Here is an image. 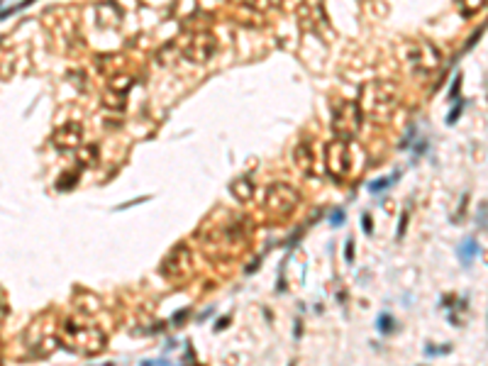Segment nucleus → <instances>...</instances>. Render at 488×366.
Here are the masks:
<instances>
[{
  "instance_id": "nucleus-1",
  "label": "nucleus",
  "mask_w": 488,
  "mask_h": 366,
  "mask_svg": "<svg viewBox=\"0 0 488 366\" xmlns=\"http://www.w3.org/2000/svg\"><path fill=\"white\" fill-rule=\"evenodd\" d=\"M64 332H66V344L74 349V351H81V354H98L100 349L105 347V334L100 332L93 325H78L76 320H69L64 325Z\"/></svg>"
},
{
  "instance_id": "nucleus-2",
  "label": "nucleus",
  "mask_w": 488,
  "mask_h": 366,
  "mask_svg": "<svg viewBox=\"0 0 488 366\" xmlns=\"http://www.w3.org/2000/svg\"><path fill=\"white\" fill-rule=\"evenodd\" d=\"M395 100H398V91H395L393 83H369L364 91H361V100L357 105L364 112H371V115H388L395 108Z\"/></svg>"
},
{
  "instance_id": "nucleus-3",
  "label": "nucleus",
  "mask_w": 488,
  "mask_h": 366,
  "mask_svg": "<svg viewBox=\"0 0 488 366\" xmlns=\"http://www.w3.org/2000/svg\"><path fill=\"white\" fill-rule=\"evenodd\" d=\"M361 127V110L352 100H339L332 105V129L342 142L352 139Z\"/></svg>"
},
{
  "instance_id": "nucleus-4",
  "label": "nucleus",
  "mask_w": 488,
  "mask_h": 366,
  "mask_svg": "<svg viewBox=\"0 0 488 366\" xmlns=\"http://www.w3.org/2000/svg\"><path fill=\"white\" fill-rule=\"evenodd\" d=\"M301 203V193L291 186V183H274L269 186L266 191V210L276 218H283V215H291Z\"/></svg>"
},
{
  "instance_id": "nucleus-5",
  "label": "nucleus",
  "mask_w": 488,
  "mask_h": 366,
  "mask_svg": "<svg viewBox=\"0 0 488 366\" xmlns=\"http://www.w3.org/2000/svg\"><path fill=\"white\" fill-rule=\"evenodd\" d=\"M325 168L327 173L335 178V181H342L347 178L349 168H352V156H349V146L347 142L342 139H335L325 146Z\"/></svg>"
},
{
  "instance_id": "nucleus-6",
  "label": "nucleus",
  "mask_w": 488,
  "mask_h": 366,
  "mask_svg": "<svg viewBox=\"0 0 488 366\" xmlns=\"http://www.w3.org/2000/svg\"><path fill=\"white\" fill-rule=\"evenodd\" d=\"M181 52L190 64H207L217 52V39L210 32H195L186 39V47Z\"/></svg>"
},
{
  "instance_id": "nucleus-7",
  "label": "nucleus",
  "mask_w": 488,
  "mask_h": 366,
  "mask_svg": "<svg viewBox=\"0 0 488 366\" xmlns=\"http://www.w3.org/2000/svg\"><path fill=\"white\" fill-rule=\"evenodd\" d=\"M81 137H83V129L78 122H66L52 134V142L59 149H76L81 144Z\"/></svg>"
},
{
  "instance_id": "nucleus-8",
  "label": "nucleus",
  "mask_w": 488,
  "mask_h": 366,
  "mask_svg": "<svg viewBox=\"0 0 488 366\" xmlns=\"http://www.w3.org/2000/svg\"><path fill=\"white\" fill-rule=\"evenodd\" d=\"M229 193L234 196V201L249 203L254 198V183L249 178H237L234 183H229Z\"/></svg>"
},
{
  "instance_id": "nucleus-9",
  "label": "nucleus",
  "mask_w": 488,
  "mask_h": 366,
  "mask_svg": "<svg viewBox=\"0 0 488 366\" xmlns=\"http://www.w3.org/2000/svg\"><path fill=\"white\" fill-rule=\"evenodd\" d=\"M296 164L301 166L305 173H313V151H310V144H301L296 146Z\"/></svg>"
},
{
  "instance_id": "nucleus-10",
  "label": "nucleus",
  "mask_w": 488,
  "mask_h": 366,
  "mask_svg": "<svg viewBox=\"0 0 488 366\" xmlns=\"http://www.w3.org/2000/svg\"><path fill=\"white\" fill-rule=\"evenodd\" d=\"M478 256V244L473 242V239H464L461 244H459V259H461V264L464 266H471V261Z\"/></svg>"
},
{
  "instance_id": "nucleus-11",
  "label": "nucleus",
  "mask_w": 488,
  "mask_h": 366,
  "mask_svg": "<svg viewBox=\"0 0 488 366\" xmlns=\"http://www.w3.org/2000/svg\"><path fill=\"white\" fill-rule=\"evenodd\" d=\"M378 329H381L383 334H388V332H393V329H395V320H393V315H388V312H383V315L378 317Z\"/></svg>"
},
{
  "instance_id": "nucleus-12",
  "label": "nucleus",
  "mask_w": 488,
  "mask_h": 366,
  "mask_svg": "<svg viewBox=\"0 0 488 366\" xmlns=\"http://www.w3.org/2000/svg\"><path fill=\"white\" fill-rule=\"evenodd\" d=\"M110 86H113V91H117L120 95H122L125 91H130L132 78H130V76H120V78H113V83H110Z\"/></svg>"
},
{
  "instance_id": "nucleus-13",
  "label": "nucleus",
  "mask_w": 488,
  "mask_h": 366,
  "mask_svg": "<svg viewBox=\"0 0 488 366\" xmlns=\"http://www.w3.org/2000/svg\"><path fill=\"white\" fill-rule=\"evenodd\" d=\"M395 178H398V173H393L391 178H378V181L369 183V191H371V193H378V191H383V188H388V186H391V181H395Z\"/></svg>"
},
{
  "instance_id": "nucleus-14",
  "label": "nucleus",
  "mask_w": 488,
  "mask_h": 366,
  "mask_svg": "<svg viewBox=\"0 0 488 366\" xmlns=\"http://www.w3.org/2000/svg\"><path fill=\"white\" fill-rule=\"evenodd\" d=\"M35 0H22V3H18V5H13V8H8V10H3L0 13V20H5V18H10V15H15V13H20V10H25L27 5H32Z\"/></svg>"
},
{
  "instance_id": "nucleus-15",
  "label": "nucleus",
  "mask_w": 488,
  "mask_h": 366,
  "mask_svg": "<svg viewBox=\"0 0 488 366\" xmlns=\"http://www.w3.org/2000/svg\"><path fill=\"white\" fill-rule=\"evenodd\" d=\"M249 8H254V10H269V8H274L276 5V0H244Z\"/></svg>"
},
{
  "instance_id": "nucleus-16",
  "label": "nucleus",
  "mask_w": 488,
  "mask_h": 366,
  "mask_svg": "<svg viewBox=\"0 0 488 366\" xmlns=\"http://www.w3.org/2000/svg\"><path fill=\"white\" fill-rule=\"evenodd\" d=\"M461 112H464V103L459 100V103H456V105L451 108V112H449V115H447V125H454V122L459 120V115H461Z\"/></svg>"
},
{
  "instance_id": "nucleus-17",
  "label": "nucleus",
  "mask_w": 488,
  "mask_h": 366,
  "mask_svg": "<svg viewBox=\"0 0 488 366\" xmlns=\"http://www.w3.org/2000/svg\"><path fill=\"white\" fill-rule=\"evenodd\" d=\"M344 218H347V215H344V210H342V208H337V210L332 213V218H330V225H332V227H339V225L344 222Z\"/></svg>"
},
{
  "instance_id": "nucleus-18",
  "label": "nucleus",
  "mask_w": 488,
  "mask_h": 366,
  "mask_svg": "<svg viewBox=\"0 0 488 366\" xmlns=\"http://www.w3.org/2000/svg\"><path fill=\"white\" fill-rule=\"evenodd\" d=\"M461 5L466 8V13H476V10H481L483 0H461Z\"/></svg>"
},
{
  "instance_id": "nucleus-19",
  "label": "nucleus",
  "mask_w": 488,
  "mask_h": 366,
  "mask_svg": "<svg viewBox=\"0 0 488 366\" xmlns=\"http://www.w3.org/2000/svg\"><path fill=\"white\" fill-rule=\"evenodd\" d=\"M344 259L352 264L354 261V239H347V249H344Z\"/></svg>"
},
{
  "instance_id": "nucleus-20",
  "label": "nucleus",
  "mask_w": 488,
  "mask_h": 366,
  "mask_svg": "<svg viewBox=\"0 0 488 366\" xmlns=\"http://www.w3.org/2000/svg\"><path fill=\"white\" fill-rule=\"evenodd\" d=\"M478 227H481V230L486 227V203L478 205Z\"/></svg>"
},
{
  "instance_id": "nucleus-21",
  "label": "nucleus",
  "mask_w": 488,
  "mask_h": 366,
  "mask_svg": "<svg viewBox=\"0 0 488 366\" xmlns=\"http://www.w3.org/2000/svg\"><path fill=\"white\" fill-rule=\"evenodd\" d=\"M361 222H364V232H366V235H371V232H374V225H371V215H369V213H364Z\"/></svg>"
},
{
  "instance_id": "nucleus-22",
  "label": "nucleus",
  "mask_w": 488,
  "mask_h": 366,
  "mask_svg": "<svg viewBox=\"0 0 488 366\" xmlns=\"http://www.w3.org/2000/svg\"><path fill=\"white\" fill-rule=\"evenodd\" d=\"M459 86H461V73H459V76H454V83H451L449 98H454V95H456V91H459Z\"/></svg>"
},
{
  "instance_id": "nucleus-23",
  "label": "nucleus",
  "mask_w": 488,
  "mask_h": 366,
  "mask_svg": "<svg viewBox=\"0 0 488 366\" xmlns=\"http://www.w3.org/2000/svg\"><path fill=\"white\" fill-rule=\"evenodd\" d=\"M405 222H408V210L403 213V218H400V227H398V239L405 235Z\"/></svg>"
},
{
  "instance_id": "nucleus-24",
  "label": "nucleus",
  "mask_w": 488,
  "mask_h": 366,
  "mask_svg": "<svg viewBox=\"0 0 488 366\" xmlns=\"http://www.w3.org/2000/svg\"><path fill=\"white\" fill-rule=\"evenodd\" d=\"M149 198H137V201H130V203H125V205H117L115 210H125V208H132V205H139V203H147Z\"/></svg>"
},
{
  "instance_id": "nucleus-25",
  "label": "nucleus",
  "mask_w": 488,
  "mask_h": 366,
  "mask_svg": "<svg viewBox=\"0 0 488 366\" xmlns=\"http://www.w3.org/2000/svg\"><path fill=\"white\" fill-rule=\"evenodd\" d=\"M186 315H188V308H186V310H178L173 317H171V322H173V325H181V322H183L181 317H186Z\"/></svg>"
},
{
  "instance_id": "nucleus-26",
  "label": "nucleus",
  "mask_w": 488,
  "mask_h": 366,
  "mask_svg": "<svg viewBox=\"0 0 488 366\" xmlns=\"http://www.w3.org/2000/svg\"><path fill=\"white\" fill-rule=\"evenodd\" d=\"M449 351V347H442V349H437V347H427V354H447Z\"/></svg>"
},
{
  "instance_id": "nucleus-27",
  "label": "nucleus",
  "mask_w": 488,
  "mask_h": 366,
  "mask_svg": "<svg viewBox=\"0 0 488 366\" xmlns=\"http://www.w3.org/2000/svg\"><path fill=\"white\" fill-rule=\"evenodd\" d=\"M227 322H229V317H220V322L215 325V332H220L222 327H227Z\"/></svg>"
},
{
  "instance_id": "nucleus-28",
  "label": "nucleus",
  "mask_w": 488,
  "mask_h": 366,
  "mask_svg": "<svg viewBox=\"0 0 488 366\" xmlns=\"http://www.w3.org/2000/svg\"><path fill=\"white\" fill-rule=\"evenodd\" d=\"M139 366H169V361H142Z\"/></svg>"
},
{
  "instance_id": "nucleus-29",
  "label": "nucleus",
  "mask_w": 488,
  "mask_h": 366,
  "mask_svg": "<svg viewBox=\"0 0 488 366\" xmlns=\"http://www.w3.org/2000/svg\"><path fill=\"white\" fill-rule=\"evenodd\" d=\"M288 366H296V361H291V364H288Z\"/></svg>"
},
{
  "instance_id": "nucleus-30",
  "label": "nucleus",
  "mask_w": 488,
  "mask_h": 366,
  "mask_svg": "<svg viewBox=\"0 0 488 366\" xmlns=\"http://www.w3.org/2000/svg\"><path fill=\"white\" fill-rule=\"evenodd\" d=\"M103 366H113V364H103Z\"/></svg>"
},
{
  "instance_id": "nucleus-31",
  "label": "nucleus",
  "mask_w": 488,
  "mask_h": 366,
  "mask_svg": "<svg viewBox=\"0 0 488 366\" xmlns=\"http://www.w3.org/2000/svg\"><path fill=\"white\" fill-rule=\"evenodd\" d=\"M0 42H3V37H0Z\"/></svg>"
}]
</instances>
